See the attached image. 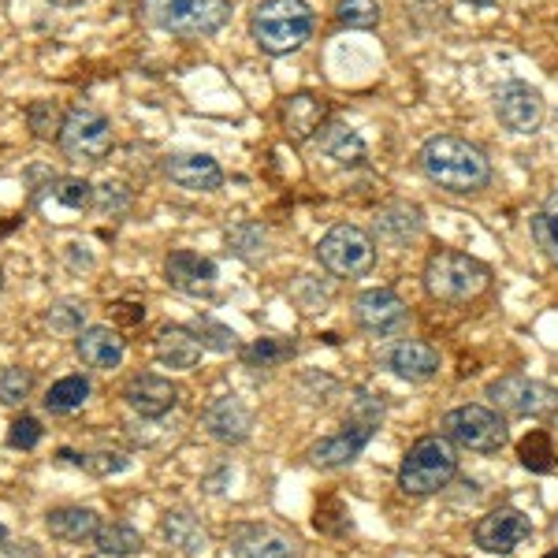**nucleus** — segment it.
Segmentation results:
<instances>
[{
  "mask_svg": "<svg viewBox=\"0 0 558 558\" xmlns=\"http://www.w3.org/2000/svg\"><path fill=\"white\" fill-rule=\"evenodd\" d=\"M421 172L447 194H481L492 183V160L458 134H432L417 153Z\"/></svg>",
  "mask_w": 558,
  "mask_h": 558,
  "instance_id": "f257e3e1",
  "label": "nucleus"
},
{
  "mask_svg": "<svg viewBox=\"0 0 558 558\" xmlns=\"http://www.w3.org/2000/svg\"><path fill=\"white\" fill-rule=\"evenodd\" d=\"M317 15L305 0H260L250 12V38L268 57H291L313 38Z\"/></svg>",
  "mask_w": 558,
  "mask_h": 558,
  "instance_id": "f03ea898",
  "label": "nucleus"
},
{
  "mask_svg": "<svg viewBox=\"0 0 558 558\" xmlns=\"http://www.w3.org/2000/svg\"><path fill=\"white\" fill-rule=\"evenodd\" d=\"M458 476V447L439 432V436H425L410 447L399 465V492L425 499V495L444 492Z\"/></svg>",
  "mask_w": 558,
  "mask_h": 558,
  "instance_id": "7ed1b4c3",
  "label": "nucleus"
},
{
  "mask_svg": "<svg viewBox=\"0 0 558 558\" xmlns=\"http://www.w3.org/2000/svg\"><path fill=\"white\" fill-rule=\"evenodd\" d=\"M231 0H142V15L175 38H213L231 20Z\"/></svg>",
  "mask_w": 558,
  "mask_h": 558,
  "instance_id": "20e7f679",
  "label": "nucleus"
},
{
  "mask_svg": "<svg viewBox=\"0 0 558 558\" xmlns=\"http://www.w3.org/2000/svg\"><path fill=\"white\" fill-rule=\"evenodd\" d=\"M425 291L428 299L447 302V305H462L473 302L476 294L488 287V268L470 254H458V250H436L425 260Z\"/></svg>",
  "mask_w": 558,
  "mask_h": 558,
  "instance_id": "39448f33",
  "label": "nucleus"
},
{
  "mask_svg": "<svg viewBox=\"0 0 558 558\" xmlns=\"http://www.w3.org/2000/svg\"><path fill=\"white\" fill-rule=\"evenodd\" d=\"M439 425H444V436L451 439L454 447L473 451V454H499L502 447L510 444L507 417L492 407H481V402L447 410Z\"/></svg>",
  "mask_w": 558,
  "mask_h": 558,
  "instance_id": "423d86ee",
  "label": "nucleus"
},
{
  "mask_svg": "<svg viewBox=\"0 0 558 558\" xmlns=\"http://www.w3.org/2000/svg\"><path fill=\"white\" fill-rule=\"evenodd\" d=\"M60 153L75 165H105L108 153H112L116 138H112V123H108L105 112L89 105H75L68 108L64 131H60Z\"/></svg>",
  "mask_w": 558,
  "mask_h": 558,
  "instance_id": "0eeeda50",
  "label": "nucleus"
},
{
  "mask_svg": "<svg viewBox=\"0 0 558 558\" xmlns=\"http://www.w3.org/2000/svg\"><path fill=\"white\" fill-rule=\"evenodd\" d=\"M317 260L328 276L336 279H357L373 272L376 265V239L368 231L354 228V223H336L317 242Z\"/></svg>",
  "mask_w": 558,
  "mask_h": 558,
  "instance_id": "6e6552de",
  "label": "nucleus"
},
{
  "mask_svg": "<svg viewBox=\"0 0 558 558\" xmlns=\"http://www.w3.org/2000/svg\"><path fill=\"white\" fill-rule=\"evenodd\" d=\"M492 410H499L502 417H544L558 407V391L544 380H533L525 373H510L488 384Z\"/></svg>",
  "mask_w": 558,
  "mask_h": 558,
  "instance_id": "1a4fd4ad",
  "label": "nucleus"
},
{
  "mask_svg": "<svg viewBox=\"0 0 558 558\" xmlns=\"http://www.w3.org/2000/svg\"><path fill=\"white\" fill-rule=\"evenodd\" d=\"M228 547L235 558H305L302 539L276 521H242L228 533Z\"/></svg>",
  "mask_w": 558,
  "mask_h": 558,
  "instance_id": "9d476101",
  "label": "nucleus"
},
{
  "mask_svg": "<svg viewBox=\"0 0 558 558\" xmlns=\"http://www.w3.org/2000/svg\"><path fill=\"white\" fill-rule=\"evenodd\" d=\"M94 197H97V186H89L86 179L60 175L34 194V209H38L49 223H71L83 213L94 209Z\"/></svg>",
  "mask_w": 558,
  "mask_h": 558,
  "instance_id": "9b49d317",
  "label": "nucleus"
},
{
  "mask_svg": "<svg viewBox=\"0 0 558 558\" xmlns=\"http://www.w3.org/2000/svg\"><path fill=\"white\" fill-rule=\"evenodd\" d=\"M354 320L368 336H399L410 324V305L391 291V287H373L362 291L354 302Z\"/></svg>",
  "mask_w": 558,
  "mask_h": 558,
  "instance_id": "f8f14e48",
  "label": "nucleus"
},
{
  "mask_svg": "<svg viewBox=\"0 0 558 558\" xmlns=\"http://www.w3.org/2000/svg\"><path fill=\"white\" fill-rule=\"evenodd\" d=\"M120 399L128 402V410H134L146 421H160L168 417L179 407V387L160 373H134L123 384Z\"/></svg>",
  "mask_w": 558,
  "mask_h": 558,
  "instance_id": "ddd939ff",
  "label": "nucleus"
},
{
  "mask_svg": "<svg viewBox=\"0 0 558 558\" xmlns=\"http://www.w3.org/2000/svg\"><path fill=\"white\" fill-rule=\"evenodd\" d=\"M529 533H533V525H529V518L521 514V510L499 507L476 521L473 539H476V547L488 555H514L529 539Z\"/></svg>",
  "mask_w": 558,
  "mask_h": 558,
  "instance_id": "4468645a",
  "label": "nucleus"
},
{
  "mask_svg": "<svg viewBox=\"0 0 558 558\" xmlns=\"http://www.w3.org/2000/svg\"><path fill=\"white\" fill-rule=\"evenodd\" d=\"M495 116L507 131L533 134L544 123V97L529 83H507L495 89Z\"/></svg>",
  "mask_w": 558,
  "mask_h": 558,
  "instance_id": "2eb2a0df",
  "label": "nucleus"
},
{
  "mask_svg": "<svg viewBox=\"0 0 558 558\" xmlns=\"http://www.w3.org/2000/svg\"><path fill=\"white\" fill-rule=\"evenodd\" d=\"M380 365L399 380L428 384L439 373V350L425 343V339H395V343L380 350Z\"/></svg>",
  "mask_w": 558,
  "mask_h": 558,
  "instance_id": "dca6fc26",
  "label": "nucleus"
},
{
  "mask_svg": "<svg viewBox=\"0 0 558 558\" xmlns=\"http://www.w3.org/2000/svg\"><path fill=\"white\" fill-rule=\"evenodd\" d=\"M202 428L209 432L216 444L239 447V444H246L250 432H254V413H250V407L239 395H220V399H213L209 407L202 410Z\"/></svg>",
  "mask_w": 558,
  "mask_h": 558,
  "instance_id": "f3484780",
  "label": "nucleus"
},
{
  "mask_svg": "<svg viewBox=\"0 0 558 558\" xmlns=\"http://www.w3.org/2000/svg\"><path fill=\"white\" fill-rule=\"evenodd\" d=\"M373 436H376L373 425H354V421H347L343 432H331V436L317 439L305 458H310L317 470H343L354 458H362L365 447L373 444Z\"/></svg>",
  "mask_w": 558,
  "mask_h": 558,
  "instance_id": "a211bd4d",
  "label": "nucleus"
},
{
  "mask_svg": "<svg viewBox=\"0 0 558 558\" xmlns=\"http://www.w3.org/2000/svg\"><path fill=\"white\" fill-rule=\"evenodd\" d=\"M75 354L86 368L112 373V368L123 365L128 343H123V336L112 328V324H86V328L75 336Z\"/></svg>",
  "mask_w": 558,
  "mask_h": 558,
  "instance_id": "6ab92c4d",
  "label": "nucleus"
},
{
  "mask_svg": "<svg viewBox=\"0 0 558 558\" xmlns=\"http://www.w3.org/2000/svg\"><path fill=\"white\" fill-rule=\"evenodd\" d=\"M165 279L172 291L202 299V294H213L216 287V260L194 254V250H172L165 257Z\"/></svg>",
  "mask_w": 558,
  "mask_h": 558,
  "instance_id": "aec40b11",
  "label": "nucleus"
},
{
  "mask_svg": "<svg viewBox=\"0 0 558 558\" xmlns=\"http://www.w3.org/2000/svg\"><path fill=\"white\" fill-rule=\"evenodd\" d=\"M165 175L191 194H213L223 186V168L216 165L209 153H172L165 160Z\"/></svg>",
  "mask_w": 558,
  "mask_h": 558,
  "instance_id": "412c9836",
  "label": "nucleus"
},
{
  "mask_svg": "<svg viewBox=\"0 0 558 558\" xmlns=\"http://www.w3.org/2000/svg\"><path fill=\"white\" fill-rule=\"evenodd\" d=\"M202 354H205L202 339H197V331L186 328V324H165V328L157 331V339H153V357H157V365L175 368V373L194 368L202 362Z\"/></svg>",
  "mask_w": 558,
  "mask_h": 558,
  "instance_id": "4be33fe9",
  "label": "nucleus"
},
{
  "mask_svg": "<svg viewBox=\"0 0 558 558\" xmlns=\"http://www.w3.org/2000/svg\"><path fill=\"white\" fill-rule=\"evenodd\" d=\"M425 231V213L410 202H391L376 213L373 220V235L384 242V246H410L413 239Z\"/></svg>",
  "mask_w": 558,
  "mask_h": 558,
  "instance_id": "5701e85b",
  "label": "nucleus"
},
{
  "mask_svg": "<svg viewBox=\"0 0 558 558\" xmlns=\"http://www.w3.org/2000/svg\"><path fill=\"white\" fill-rule=\"evenodd\" d=\"M101 514H97L94 507H52L49 514H45V529H49L52 539H60V544H86V539L97 536V529H101Z\"/></svg>",
  "mask_w": 558,
  "mask_h": 558,
  "instance_id": "b1692460",
  "label": "nucleus"
},
{
  "mask_svg": "<svg viewBox=\"0 0 558 558\" xmlns=\"http://www.w3.org/2000/svg\"><path fill=\"white\" fill-rule=\"evenodd\" d=\"M317 146H320L324 157L336 160V165H343V168L365 165V157H368L365 138L354 128H350V123H343V120L324 123V128L317 131Z\"/></svg>",
  "mask_w": 558,
  "mask_h": 558,
  "instance_id": "393cba45",
  "label": "nucleus"
},
{
  "mask_svg": "<svg viewBox=\"0 0 558 558\" xmlns=\"http://www.w3.org/2000/svg\"><path fill=\"white\" fill-rule=\"evenodd\" d=\"M160 536L186 558H202L209 551V533H205V525L191 510H165V518H160Z\"/></svg>",
  "mask_w": 558,
  "mask_h": 558,
  "instance_id": "a878e982",
  "label": "nucleus"
},
{
  "mask_svg": "<svg viewBox=\"0 0 558 558\" xmlns=\"http://www.w3.org/2000/svg\"><path fill=\"white\" fill-rule=\"evenodd\" d=\"M57 458L68 465H75V470L89 473V476H97V481L123 473L131 465V454L120 451V447H94V451H71V447H60Z\"/></svg>",
  "mask_w": 558,
  "mask_h": 558,
  "instance_id": "bb28decb",
  "label": "nucleus"
},
{
  "mask_svg": "<svg viewBox=\"0 0 558 558\" xmlns=\"http://www.w3.org/2000/svg\"><path fill=\"white\" fill-rule=\"evenodd\" d=\"M283 120L294 138H317V131L324 128V120H328V105L313 94H299L287 101Z\"/></svg>",
  "mask_w": 558,
  "mask_h": 558,
  "instance_id": "cd10ccee",
  "label": "nucleus"
},
{
  "mask_svg": "<svg viewBox=\"0 0 558 558\" xmlns=\"http://www.w3.org/2000/svg\"><path fill=\"white\" fill-rule=\"evenodd\" d=\"M89 376L83 373H71V376H60L57 384L45 391V399H41V407L49 410V413H57V417H64V413H75V410H83L86 402H89Z\"/></svg>",
  "mask_w": 558,
  "mask_h": 558,
  "instance_id": "c85d7f7f",
  "label": "nucleus"
},
{
  "mask_svg": "<svg viewBox=\"0 0 558 558\" xmlns=\"http://www.w3.org/2000/svg\"><path fill=\"white\" fill-rule=\"evenodd\" d=\"M94 544H97V551L116 555V558H131L146 547L142 544V533L134 525H128V521H101Z\"/></svg>",
  "mask_w": 558,
  "mask_h": 558,
  "instance_id": "c756f323",
  "label": "nucleus"
},
{
  "mask_svg": "<svg viewBox=\"0 0 558 558\" xmlns=\"http://www.w3.org/2000/svg\"><path fill=\"white\" fill-rule=\"evenodd\" d=\"M529 228H533V242L536 250L544 254L551 265L558 268V191L547 197L544 205L533 213V220H529Z\"/></svg>",
  "mask_w": 558,
  "mask_h": 558,
  "instance_id": "7c9ffc66",
  "label": "nucleus"
},
{
  "mask_svg": "<svg viewBox=\"0 0 558 558\" xmlns=\"http://www.w3.org/2000/svg\"><path fill=\"white\" fill-rule=\"evenodd\" d=\"M294 357L291 339H254L250 347H242V365L257 368V373H272V368L287 365Z\"/></svg>",
  "mask_w": 558,
  "mask_h": 558,
  "instance_id": "2f4dec72",
  "label": "nucleus"
},
{
  "mask_svg": "<svg viewBox=\"0 0 558 558\" xmlns=\"http://www.w3.org/2000/svg\"><path fill=\"white\" fill-rule=\"evenodd\" d=\"M45 331H52V336H64V339H75L78 331L86 328V302L78 299H57L45 310Z\"/></svg>",
  "mask_w": 558,
  "mask_h": 558,
  "instance_id": "473e14b6",
  "label": "nucleus"
},
{
  "mask_svg": "<svg viewBox=\"0 0 558 558\" xmlns=\"http://www.w3.org/2000/svg\"><path fill=\"white\" fill-rule=\"evenodd\" d=\"M68 112L57 101H31L26 105V128L38 142H60Z\"/></svg>",
  "mask_w": 558,
  "mask_h": 558,
  "instance_id": "72a5a7b5",
  "label": "nucleus"
},
{
  "mask_svg": "<svg viewBox=\"0 0 558 558\" xmlns=\"http://www.w3.org/2000/svg\"><path fill=\"white\" fill-rule=\"evenodd\" d=\"M228 250L235 257H242V260H260V257H265V250H268L265 228H260V223H254V220L235 223V228L228 231Z\"/></svg>",
  "mask_w": 558,
  "mask_h": 558,
  "instance_id": "f704fd0d",
  "label": "nucleus"
},
{
  "mask_svg": "<svg viewBox=\"0 0 558 558\" xmlns=\"http://www.w3.org/2000/svg\"><path fill=\"white\" fill-rule=\"evenodd\" d=\"M518 458L529 473H551L555 470V447H551V436L547 432L533 428L518 447Z\"/></svg>",
  "mask_w": 558,
  "mask_h": 558,
  "instance_id": "c9c22d12",
  "label": "nucleus"
},
{
  "mask_svg": "<svg viewBox=\"0 0 558 558\" xmlns=\"http://www.w3.org/2000/svg\"><path fill=\"white\" fill-rule=\"evenodd\" d=\"M34 391V373L23 365L0 368V407H23Z\"/></svg>",
  "mask_w": 558,
  "mask_h": 558,
  "instance_id": "e433bc0d",
  "label": "nucleus"
},
{
  "mask_svg": "<svg viewBox=\"0 0 558 558\" xmlns=\"http://www.w3.org/2000/svg\"><path fill=\"white\" fill-rule=\"evenodd\" d=\"M336 20L350 31H368V26L380 23V4L376 0H339Z\"/></svg>",
  "mask_w": 558,
  "mask_h": 558,
  "instance_id": "4c0bfd02",
  "label": "nucleus"
},
{
  "mask_svg": "<svg viewBox=\"0 0 558 558\" xmlns=\"http://www.w3.org/2000/svg\"><path fill=\"white\" fill-rule=\"evenodd\" d=\"M194 331H197V339H202L205 350H216V354H231V350H239V336H235V331H231L228 324L213 320V317H197Z\"/></svg>",
  "mask_w": 558,
  "mask_h": 558,
  "instance_id": "58836bf2",
  "label": "nucleus"
},
{
  "mask_svg": "<svg viewBox=\"0 0 558 558\" xmlns=\"http://www.w3.org/2000/svg\"><path fill=\"white\" fill-rule=\"evenodd\" d=\"M41 436H45L41 421L23 413V417H15L12 428H8V447H12V451H34V447L41 444Z\"/></svg>",
  "mask_w": 558,
  "mask_h": 558,
  "instance_id": "ea45409f",
  "label": "nucleus"
},
{
  "mask_svg": "<svg viewBox=\"0 0 558 558\" xmlns=\"http://www.w3.org/2000/svg\"><path fill=\"white\" fill-rule=\"evenodd\" d=\"M291 299L302 305V313H320L324 305L331 302V291L328 287H320L313 276H299V283L291 287Z\"/></svg>",
  "mask_w": 558,
  "mask_h": 558,
  "instance_id": "a19ab883",
  "label": "nucleus"
},
{
  "mask_svg": "<svg viewBox=\"0 0 558 558\" xmlns=\"http://www.w3.org/2000/svg\"><path fill=\"white\" fill-rule=\"evenodd\" d=\"M94 205L101 213H123L131 205V191L123 183H112V179H108V183H101L97 186V197H94Z\"/></svg>",
  "mask_w": 558,
  "mask_h": 558,
  "instance_id": "79ce46f5",
  "label": "nucleus"
},
{
  "mask_svg": "<svg viewBox=\"0 0 558 558\" xmlns=\"http://www.w3.org/2000/svg\"><path fill=\"white\" fill-rule=\"evenodd\" d=\"M0 558H45L34 539H20V544H0Z\"/></svg>",
  "mask_w": 558,
  "mask_h": 558,
  "instance_id": "37998d69",
  "label": "nucleus"
},
{
  "mask_svg": "<svg viewBox=\"0 0 558 558\" xmlns=\"http://www.w3.org/2000/svg\"><path fill=\"white\" fill-rule=\"evenodd\" d=\"M470 8H495V0H465Z\"/></svg>",
  "mask_w": 558,
  "mask_h": 558,
  "instance_id": "c03bdc74",
  "label": "nucleus"
},
{
  "mask_svg": "<svg viewBox=\"0 0 558 558\" xmlns=\"http://www.w3.org/2000/svg\"><path fill=\"white\" fill-rule=\"evenodd\" d=\"M49 4H57V8H75V4H83V0H49Z\"/></svg>",
  "mask_w": 558,
  "mask_h": 558,
  "instance_id": "a18cd8bd",
  "label": "nucleus"
},
{
  "mask_svg": "<svg viewBox=\"0 0 558 558\" xmlns=\"http://www.w3.org/2000/svg\"><path fill=\"white\" fill-rule=\"evenodd\" d=\"M0 544H8V525L0 521Z\"/></svg>",
  "mask_w": 558,
  "mask_h": 558,
  "instance_id": "49530a36",
  "label": "nucleus"
},
{
  "mask_svg": "<svg viewBox=\"0 0 558 558\" xmlns=\"http://www.w3.org/2000/svg\"><path fill=\"white\" fill-rule=\"evenodd\" d=\"M89 558H116V555H105V551H97V555H89Z\"/></svg>",
  "mask_w": 558,
  "mask_h": 558,
  "instance_id": "de8ad7c7",
  "label": "nucleus"
},
{
  "mask_svg": "<svg viewBox=\"0 0 558 558\" xmlns=\"http://www.w3.org/2000/svg\"><path fill=\"white\" fill-rule=\"evenodd\" d=\"M0 291H4V272H0Z\"/></svg>",
  "mask_w": 558,
  "mask_h": 558,
  "instance_id": "09e8293b",
  "label": "nucleus"
}]
</instances>
